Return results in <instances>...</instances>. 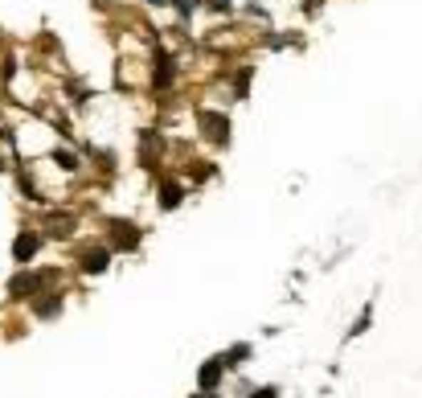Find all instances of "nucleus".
<instances>
[{"label":"nucleus","instance_id":"3","mask_svg":"<svg viewBox=\"0 0 422 398\" xmlns=\"http://www.w3.org/2000/svg\"><path fill=\"white\" fill-rule=\"evenodd\" d=\"M107 263H111V250L107 247H95L82 255V271H91V275H98V271H107Z\"/></svg>","mask_w":422,"mask_h":398},{"label":"nucleus","instance_id":"6","mask_svg":"<svg viewBox=\"0 0 422 398\" xmlns=\"http://www.w3.org/2000/svg\"><path fill=\"white\" fill-rule=\"evenodd\" d=\"M115 230H119V247H135V243H140L135 226H119V222H115Z\"/></svg>","mask_w":422,"mask_h":398},{"label":"nucleus","instance_id":"2","mask_svg":"<svg viewBox=\"0 0 422 398\" xmlns=\"http://www.w3.org/2000/svg\"><path fill=\"white\" fill-rule=\"evenodd\" d=\"M173 78H177L173 58H168V53H160V58H156V70H152V83H156V91H168V86H173Z\"/></svg>","mask_w":422,"mask_h":398},{"label":"nucleus","instance_id":"4","mask_svg":"<svg viewBox=\"0 0 422 398\" xmlns=\"http://www.w3.org/2000/svg\"><path fill=\"white\" fill-rule=\"evenodd\" d=\"M222 365H226L222 357H213V362L201 365V378H197V382H201V390H205V394H210L213 386H217V378H222Z\"/></svg>","mask_w":422,"mask_h":398},{"label":"nucleus","instance_id":"5","mask_svg":"<svg viewBox=\"0 0 422 398\" xmlns=\"http://www.w3.org/2000/svg\"><path fill=\"white\" fill-rule=\"evenodd\" d=\"M180 198H185V189H180L177 181H164L160 185V205H164V210H177Z\"/></svg>","mask_w":422,"mask_h":398},{"label":"nucleus","instance_id":"7","mask_svg":"<svg viewBox=\"0 0 422 398\" xmlns=\"http://www.w3.org/2000/svg\"><path fill=\"white\" fill-rule=\"evenodd\" d=\"M254 398H275V390H259V394H254Z\"/></svg>","mask_w":422,"mask_h":398},{"label":"nucleus","instance_id":"1","mask_svg":"<svg viewBox=\"0 0 422 398\" xmlns=\"http://www.w3.org/2000/svg\"><path fill=\"white\" fill-rule=\"evenodd\" d=\"M37 247H41V234L37 230H21L16 234V243H13V259L16 263H29L33 255H37Z\"/></svg>","mask_w":422,"mask_h":398}]
</instances>
